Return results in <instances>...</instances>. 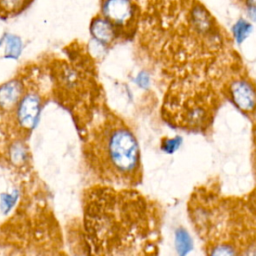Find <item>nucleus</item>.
I'll return each mask as SVG.
<instances>
[{
	"instance_id": "6e6552de",
	"label": "nucleus",
	"mask_w": 256,
	"mask_h": 256,
	"mask_svg": "<svg viewBox=\"0 0 256 256\" xmlns=\"http://www.w3.org/2000/svg\"><path fill=\"white\" fill-rule=\"evenodd\" d=\"M90 33L92 37L103 46L113 44L119 37H121V34L117 28L111 22L105 19L101 14L92 19L90 25Z\"/></svg>"
},
{
	"instance_id": "0eeeda50",
	"label": "nucleus",
	"mask_w": 256,
	"mask_h": 256,
	"mask_svg": "<svg viewBox=\"0 0 256 256\" xmlns=\"http://www.w3.org/2000/svg\"><path fill=\"white\" fill-rule=\"evenodd\" d=\"M231 99L237 108L244 112H252L256 108V90L246 80H237L230 87Z\"/></svg>"
},
{
	"instance_id": "9b49d317",
	"label": "nucleus",
	"mask_w": 256,
	"mask_h": 256,
	"mask_svg": "<svg viewBox=\"0 0 256 256\" xmlns=\"http://www.w3.org/2000/svg\"><path fill=\"white\" fill-rule=\"evenodd\" d=\"M33 0H0V16H13L21 13Z\"/></svg>"
},
{
	"instance_id": "f257e3e1",
	"label": "nucleus",
	"mask_w": 256,
	"mask_h": 256,
	"mask_svg": "<svg viewBox=\"0 0 256 256\" xmlns=\"http://www.w3.org/2000/svg\"><path fill=\"white\" fill-rule=\"evenodd\" d=\"M87 256H158L161 215L137 189L91 185L82 198Z\"/></svg>"
},
{
	"instance_id": "f3484780",
	"label": "nucleus",
	"mask_w": 256,
	"mask_h": 256,
	"mask_svg": "<svg viewBox=\"0 0 256 256\" xmlns=\"http://www.w3.org/2000/svg\"><path fill=\"white\" fill-rule=\"evenodd\" d=\"M136 83L142 88H147L150 83L149 75L146 72H141L136 78Z\"/></svg>"
},
{
	"instance_id": "2eb2a0df",
	"label": "nucleus",
	"mask_w": 256,
	"mask_h": 256,
	"mask_svg": "<svg viewBox=\"0 0 256 256\" xmlns=\"http://www.w3.org/2000/svg\"><path fill=\"white\" fill-rule=\"evenodd\" d=\"M181 144H182V139L180 137H175V138L164 140L162 142L161 148L165 153L172 154L179 149Z\"/></svg>"
},
{
	"instance_id": "7ed1b4c3",
	"label": "nucleus",
	"mask_w": 256,
	"mask_h": 256,
	"mask_svg": "<svg viewBox=\"0 0 256 256\" xmlns=\"http://www.w3.org/2000/svg\"><path fill=\"white\" fill-rule=\"evenodd\" d=\"M101 15L111 22L121 36H128L140 21V8L135 0H102Z\"/></svg>"
},
{
	"instance_id": "423d86ee",
	"label": "nucleus",
	"mask_w": 256,
	"mask_h": 256,
	"mask_svg": "<svg viewBox=\"0 0 256 256\" xmlns=\"http://www.w3.org/2000/svg\"><path fill=\"white\" fill-rule=\"evenodd\" d=\"M26 92L24 81L20 78H15L9 82L0 85V112L12 113L14 115L15 109Z\"/></svg>"
},
{
	"instance_id": "20e7f679",
	"label": "nucleus",
	"mask_w": 256,
	"mask_h": 256,
	"mask_svg": "<svg viewBox=\"0 0 256 256\" xmlns=\"http://www.w3.org/2000/svg\"><path fill=\"white\" fill-rule=\"evenodd\" d=\"M42 104L43 100L39 92L32 89L26 90L13 115L14 130L18 132L20 138L26 139L28 132L35 127L42 109Z\"/></svg>"
},
{
	"instance_id": "f8f14e48",
	"label": "nucleus",
	"mask_w": 256,
	"mask_h": 256,
	"mask_svg": "<svg viewBox=\"0 0 256 256\" xmlns=\"http://www.w3.org/2000/svg\"><path fill=\"white\" fill-rule=\"evenodd\" d=\"M193 247L192 239L184 228H179L175 232V248L178 256H187Z\"/></svg>"
},
{
	"instance_id": "1a4fd4ad",
	"label": "nucleus",
	"mask_w": 256,
	"mask_h": 256,
	"mask_svg": "<svg viewBox=\"0 0 256 256\" xmlns=\"http://www.w3.org/2000/svg\"><path fill=\"white\" fill-rule=\"evenodd\" d=\"M22 187H14L0 194V212L3 216H10L20 206V200L24 194Z\"/></svg>"
},
{
	"instance_id": "ddd939ff",
	"label": "nucleus",
	"mask_w": 256,
	"mask_h": 256,
	"mask_svg": "<svg viewBox=\"0 0 256 256\" xmlns=\"http://www.w3.org/2000/svg\"><path fill=\"white\" fill-rule=\"evenodd\" d=\"M22 51V41L15 35H9L6 40L5 58L17 59Z\"/></svg>"
},
{
	"instance_id": "f03ea898",
	"label": "nucleus",
	"mask_w": 256,
	"mask_h": 256,
	"mask_svg": "<svg viewBox=\"0 0 256 256\" xmlns=\"http://www.w3.org/2000/svg\"><path fill=\"white\" fill-rule=\"evenodd\" d=\"M83 153L95 185L136 189L142 182L141 153L137 138L116 116H106L89 134L85 139Z\"/></svg>"
},
{
	"instance_id": "39448f33",
	"label": "nucleus",
	"mask_w": 256,
	"mask_h": 256,
	"mask_svg": "<svg viewBox=\"0 0 256 256\" xmlns=\"http://www.w3.org/2000/svg\"><path fill=\"white\" fill-rule=\"evenodd\" d=\"M4 157L7 163L20 174H29L31 169V154L24 139L10 142L5 150Z\"/></svg>"
},
{
	"instance_id": "4468645a",
	"label": "nucleus",
	"mask_w": 256,
	"mask_h": 256,
	"mask_svg": "<svg viewBox=\"0 0 256 256\" xmlns=\"http://www.w3.org/2000/svg\"><path fill=\"white\" fill-rule=\"evenodd\" d=\"M252 26L244 19H240L233 27V34L236 41L241 44L251 33Z\"/></svg>"
},
{
	"instance_id": "a211bd4d",
	"label": "nucleus",
	"mask_w": 256,
	"mask_h": 256,
	"mask_svg": "<svg viewBox=\"0 0 256 256\" xmlns=\"http://www.w3.org/2000/svg\"><path fill=\"white\" fill-rule=\"evenodd\" d=\"M247 6L250 17L256 21V0H247Z\"/></svg>"
},
{
	"instance_id": "9d476101",
	"label": "nucleus",
	"mask_w": 256,
	"mask_h": 256,
	"mask_svg": "<svg viewBox=\"0 0 256 256\" xmlns=\"http://www.w3.org/2000/svg\"><path fill=\"white\" fill-rule=\"evenodd\" d=\"M207 256H240V250L228 241H218L207 248Z\"/></svg>"
},
{
	"instance_id": "dca6fc26",
	"label": "nucleus",
	"mask_w": 256,
	"mask_h": 256,
	"mask_svg": "<svg viewBox=\"0 0 256 256\" xmlns=\"http://www.w3.org/2000/svg\"><path fill=\"white\" fill-rule=\"evenodd\" d=\"M240 256H256V239L247 243L240 250Z\"/></svg>"
}]
</instances>
